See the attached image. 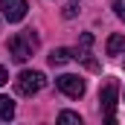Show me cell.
<instances>
[{"label":"cell","mask_w":125,"mask_h":125,"mask_svg":"<svg viewBox=\"0 0 125 125\" xmlns=\"http://www.w3.org/2000/svg\"><path fill=\"white\" fill-rule=\"evenodd\" d=\"M6 50H9V55H12L18 64H23V61H29L32 52L38 50V35H35L32 29H23V32H18V35L9 38Z\"/></svg>","instance_id":"obj_1"},{"label":"cell","mask_w":125,"mask_h":125,"mask_svg":"<svg viewBox=\"0 0 125 125\" xmlns=\"http://www.w3.org/2000/svg\"><path fill=\"white\" fill-rule=\"evenodd\" d=\"M44 84H47V79H44L41 70H21L18 79H15V90H18L21 96H35V93H41Z\"/></svg>","instance_id":"obj_2"},{"label":"cell","mask_w":125,"mask_h":125,"mask_svg":"<svg viewBox=\"0 0 125 125\" xmlns=\"http://www.w3.org/2000/svg\"><path fill=\"white\" fill-rule=\"evenodd\" d=\"M99 102H102L105 119L108 122H116V102H119V84H116V79H108L105 82V87L99 90Z\"/></svg>","instance_id":"obj_3"},{"label":"cell","mask_w":125,"mask_h":125,"mask_svg":"<svg viewBox=\"0 0 125 125\" xmlns=\"http://www.w3.org/2000/svg\"><path fill=\"white\" fill-rule=\"evenodd\" d=\"M55 84H58V90L67 93L70 99H79V96H84V79L82 76H73V73H64L55 79Z\"/></svg>","instance_id":"obj_4"},{"label":"cell","mask_w":125,"mask_h":125,"mask_svg":"<svg viewBox=\"0 0 125 125\" xmlns=\"http://www.w3.org/2000/svg\"><path fill=\"white\" fill-rule=\"evenodd\" d=\"M26 0H0V12H3V18L9 21V23H18V21H23L26 18Z\"/></svg>","instance_id":"obj_5"},{"label":"cell","mask_w":125,"mask_h":125,"mask_svg":"<svg viewBox=\"0 0 125 125\" xmlns=\"http://www.w3.org/2000/svg\"><path fill=\"white\" fill-rule=\"evenodd\" d=\"M73 58H76V55H73V50H67V47H58V50L50 52V64H52V67H61V64L73 61Z\"/></svg>","instance_id":"obj_6"},{"label":"cell","mask_w":125,"mask_h":125,"mask_svg":"<svg viewBox=\"0 0 125 125\" xmlns=\"http://www.w3.org/2000/svg\"><path fill=\"white\" fill-rule=\"evenodd\" d=\"M122 50H125V35H111L108 44H105V52L108 55H119Z\"/></svg>","instance_id":"obj_7"},{"label":"cell","mask_w":125,"mask_h":125,"mask_svg":"<svg viewBox=\"0 0 125 125\" xmlns=\"http://www.w3.org/2000/svg\"><path fill=\"white\" fill-rule=\"evenodd\" d=\"M15 116V102L9 96H0V122H9Z\"/></svg>","instance_id":"obj_8"},{"label":"cell","mask_w":125,"mask_h":125,"mask_svg":"<svg viewBox=\"0 0 125 125\" xmlns=\"http://www.w3.org/2000/svg\"><path fill=\"white\" fill-rule=\"evenodd\" d=\"M58 122H70V125H82V116H79V114H73V111H61V114H58Z\"/></svg>","instance_id":"obj_9"},{"label":"cell","mask_w":125,"mask_h":125,"mask_svg":"<svg viewBox=\"0 0 125 125\" xmlns=\"http://www.w3.org/2000/svg\"><path fill=\"white\" fill-rule=\"evenodd\" d=\"M114 12H116V18L125 23V0H114Z\"/></svg>","instance_id":"obj_10"},{"label":"cell","mask_w":125,"mask_h":125,"mask_svg":"<svg viewBox=\"0 0 125 125\" xmlns=\"http://www.w3.org/2000/svg\"><path fill=\"white\" fill-rule=\"evenodd\" d=\"M79 47H82V50H90V47H93V35H90V32H84V35H82V41H79Z\"/></svg>","instance_id":"obj_11"},{"label":"cell","mask_w":125,"mask_h":125,"mask_svg":"<svg viewBox=\"0 0 125 125\" xmlns=\"http://www.w3.org/2000/svg\"><path fill=\"white\" fill-rule=\"evenodd\" d=\"M64 18L70 21V18H76V3H70V6H64Z\"/></svg>","instance_id":"obj_12"},{"label":"cell","mask_w":125,"mask_h":125,"mask_svg":"<svg viewBox=\"0 0 125 125\" xmlns=\"http://www.w3.org/2000/svg\"><path fill=\"white\" fill-rule=\"evenodd\" d=\"M6 82H9V73H6V67H0V87H3Z\"/></svg>","instance_id":"obj_13"}]
</instances>
